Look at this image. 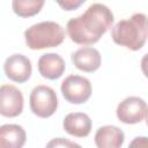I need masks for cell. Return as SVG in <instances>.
<instances>
[{"instance_id": "cell-6", "label": "cell", "mask_w": 148, "mask_h": 148, "mask_svg": "<svg viewBox=\"0 0 148 148\" xmlns=\"http://www.w3.org/2000/svg\"><path fill=\"white\" fill-rule=\"evenodd\" d=\"M116 112L121 123L138 124L147 117V104L138 96H130L118 104Z\"/></svg>"}, {"instance_id": "cell-4", "label": "cell", "mask_w": 148, "mask_h": 148, "mask_svg": "<svg viewBox=\"0 0 148 148\" xmlns=\"http://www.w3.org/2000/svg\"><path fill=\"white\" fill-rule=\"evenodd\" d=\"M30 110L40 118L51 117L58 108V98L56 91L44 84H39L32 89L29 97Z\"/></svg>"}, {"instance_id": "cell-13", "label": "cell", "mask_w": 148, "mask_h": 148, "mask_svg": "<svg viewBox=\"0 0 148 148\" xmlns=\"http://www.w3.org/2000/svg\"><path fill=\"white\" fill-rule=\"evenodd\" d=\"M27 134L22 126L5 124L0 126V148H22Z\"/></svg>"}, {"instance_id": "cell-7", "label": "cell", "mask_w": 148, "mask_h": 148, "mask_svg": "<svg viewBox=\"0 0 148 148\" xmlns=\"http://www.w3.org/2000/svg\"><path fill=\"white\" fill-rule=\"evenodd\" d=\"M23 111V95L13 84L0 87V114L3 117H17Z\"/></svg>"}, {"instance_id": "cell-1", "label": "cell", "mask_w": 148, "mask_h": 148, "mask_svg": "<svg viewBox=\"0 0 148 148\" xmlns=\"http://www.w3.org/2000/svg\"><path fill=\"white\" fill-rule=\"evenodd\" d=\"M113 14L109 7L103 3H91L83 14L73 17L67 22V32L69 38L80 45H91L111 28Z\"/></svg>"}, {"instance_id": "cell-11", "label": "cell", "mask_w": 148, "mask_h": 148, "mask_svg": "<svg viewBox=\"0 0 148 148\" xmlns=\"http://www.w3.org/2000/svg\"><path fill=\"white\" fill-rule=\"evenodd\" d=\"M62 126L68 134L77 138H84L88 136L90 133L91 120L87 113L72 112L65 117Z\"/></svg>"}, {"instance_id": "cell-12", "label": "cell", "mask_w": 148, "mask_h": 148, "mask_svg": "<svg viewBox=\"0 0 148 148\" xmlns=\"http://www.w3.org/2000/svg\"><path fill=\"white\" fill-rule=\"evenodd\" d=\"M124 140V132L113 125L102 126L95 134V145L97 148H120Z\"/></svg>"}, {"instance_id": "cell-8", "label": "cell", "mask_w": 148, "mask_h": 148, "mask_svg": "<svg viewBox=\"0 0 148 148\" xmlns=\"http://www.w3.org/2000/svg\"><path fill=\"white\" fill-rule=\"evenodd\" d=\"M3 71L9 80L17 83H23L31 76V61L28 57L21 53H14L6 59L3 64Z\"/></svg>"}, {"instance_id": "cell-5", "label": "cell", "mask_w": 148, "mask_h": 148, "mask_svg": "<svg viewBox=\"0 0 148 148\" xmlns=\"http://www.w3.org/2000/svg\"><path fill=\"white\" fill-rule=\"evenodd\" d=\"M61 94L64 98L72 104H82L91 95V83L87 77L80 75H69L61 83Z\"/></svg>"}, {"instance_id": "cell-9", "label": "cell", "mask_w": 148, "mask_h": 148, "mask_svg": "<svg viewBox=\"0 0 148 148\" xmlns=\"http://www.w3.org/2000/svg\"><path fill=\"white\" fill-rule=\"evenodd\" d=\"M72 62L77 69L92 73L101 66V53L95 47L84 46L72 53Z\"/></svg>"}, {"instance_id": "cell-17", "label": "cell", "mask_w": 148, "mask_h": 148, "mask_svg": "<svg viewBox=\"0 0 148 148\" xmlns=\"http://www.w3.org/2000/svg\"><path fill=\"white\" fill-rule=\"evenodd\" d=\"M128 148H148L147 136H136V138H134L131 141V143L128 145Z\"/></svg>"}, {"instance_id": "cell-10", "label": "cell", "mask_w": 148, "mask_h": 148, "mask_svg": "<svg viewBox=\"0 0 148 148\" xmlns=\"http://www.w3.org/2000/svg\"><path fill=\"white\" fill-rule=\"evenodd\" d=\"M66 68L64 59L57 53H45L38 59L39 74L47 80L59 79Z\"/></svg>"}, {"instance_id": "cell-14", "label": "cell", "mask_w": 148, "mask_h": 148, "mask_svg": "<svg viewBox=\"0 0 148 148\" xmlns=\"http://www.w3.org/2000/svg\"><path fill=\"white\" fill-rule=\"evenodd\" d=\"M43 6V0H14L12 2L14 13L21 17H29L38 14Z\"/></svg>"}, {"instance_id": "cell-2", "label": "cell", "mask_w": 148, "mask_h": 148, "mask_svg": "<svg viewBox=\"0 0 148 148\" xmlns=\"http://www.w3.org/2000/svg\"><path fill=\"white\" fill-rule=\"evenodd\" d=\"M113 42L132 51L140 50L147 39V16L135 13L130 18L119 21L111 31Z\"/></svg>"}, {"instance_id": "cell-15", "label": "cell", "mask_w": 148, "mask_h": 148, "mask_svg": "<svg viewBox=\"0 0 148 148\" xmlns=\"http://www.w3.org/2000/svg\"><path fill=\"white\" fill-rule=\"evenodd\" d=\"M46 148H82L79 143L71 141L65 138H54L50 140L46 145Z\"/></svg>"}, {"instance_id": "cell-16", "label": "cell", "mask_w": 148, "mask_h": 148, "mask_svg": "<svg viewBox=\"0 0 148 148\" xmlns=\"http://www.w3.org/2000/svg\"><path fill=\"white\" fill-rule=\"evenodd\" d=\"M82 3H84V0H65V1H58V5L64 10H74L77 7H80Z\"/></svg>"}, {"instance_id": "cell-3", "label": "cell", "mask_w": 148, "mask_h": 148, "mask_svg": "<svg viewBox=\"0 0 148 148\" xmlns=\"http://www.w3.org/2000/svg\"><path fill=\"white\" fill-rule=\"evenodd\" d=\"M25 44L31 50H43L56 47L64 42V28L53 21L36 23L24 31Z\"/></svg>"}]
</instances>
